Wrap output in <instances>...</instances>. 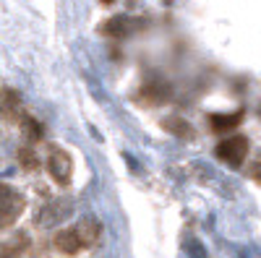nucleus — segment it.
Here are the masks:
<instances>
[{"label": "nucleus", "mask_w": 261, "mask_h": 258, "mask_svg": "<svg viewBox=\"0 0 261 258\" xmlns=\"http://www.w3.org/2000/svg\"><path fill=\"white\" fill-rule=\"evenodd\" d=\"M241 112H230V115H212L209 118V125H212V131H232V128H238V123H241Z\"/></svg>", "instance_id": "6e6552de"}, {"label": "nucleus", "mask_w": 261, "mask_h": 258, "mask_svg": "<svg viewBox=\"0 0 261 258\" xmlns=\"http://www.w3.org/2000/svg\"><path fill=\"white\" fill-rule=\"evenodd\" d=\"M24 250H27V235H16L11 243L0 248V258H21Z\"/></svg>", "instance_id": "1a4fd4ad"}, {"label": "nucleus", "mask_w": 261, "mask_h": 258, "mask_svg": "<svg viewBox=\"0 0 261 258\" xmlns=\"http://www.w3.org/2000/svg\"><path fill=\"white\" fill-rule=\"evenodd\" d=\"M21 125H24V133H27L29 141H39L42 138V125L32 115H21Z\"/></svg>", "instance_id": "9d476101"}, {"label": "nucleus", "mask_w": 261, "mask_h": 258, "mask_svg": "<svg viewBox=\"0 0 261 258\" xmlns=\"http://www.w3.org/2000/svg\"><path fill=\"white\" fill-rule=\"evenodd\" d=\"M102 3H113V0H102Z\"/></svg>", "instance_id": "2eb2a0df"}, {"label": "nucleus", "mask_w": 261, "mask_h": 258, "mask_svg": "<svg viewBox=\"0 0 261 258\" xmlns=\"http://www.w3.org/2000/svg\"><path fill=\"white\" fill-rule=\"evenodd\" d=\"M253 178H256V180L261 183V159H258V162L253 164Z\"/></svg>", "instance_id": "4468645a"}, {"label": "nucleus", "mask_w": 261, "mask_h": 258, "mask_svg": "<svg viewBox=\"0 0 261 258\" xmlns=\"http://www.w3.org/2000/svg\"><path fill=\"white\" fill-rule=\"evenodd\" d=\"M55 248L63 253V255H76L84 245H81V238L76 230H63L55 235Z\"/></svg>", "instance_id": "0eeeda50"}, {"label": "nucleus", "mask_w": 261, "mask_h": 258, "mask_svg": "<svg viewBox=\"0 0 261 258\" xmlns=\"http://www.w3.org/2000/svg\"><path fill=\"white\" fill-rule=\"evenodd\" d=\"M18 164L24 167V169H37L39 167L37 154L32 152V149H21V152H18Z\"/></svg>", "instance_id": "9b49d317"}, {"label": "nucleus", "mask_w": 261, "mask_h": 258, "mask_svg": "<svg viewBox=\"0 0 261 258\" xmlns=\"http://www.w3.org/2000/svg\"><path fill=\"white\" fill-rule=\"evenodd\" d=\"M105 32L110 34V37H123V34H125V18H113V21H107V24H105Z\"/></svg>", "instance_id": "ddd939ff"}, {"label": "nucleus", "mask_w": 261, "mask_h": 258, "mask_svg": "<svg viewBox=\"0 0 261 258\" xmlns=\"http://www.w3.org/2000/svg\"><path fill=\"white\" fill-rule=\"evenodd\" d=\"M24 206H27V201H24V196H21L16 188L0 183V230L11 227L21 217Z\"/></svg>", "instance_id": "f257e3e1"}, {"label": "nucleus", "mask_w": 261, "mask_h": 258, "mask_svg": "<svg viewBox=\"0 0 261 258\" xmlns=\"http://www.w3.org/2000/svg\"><path fill=\"white\" fill-rule=\"evenodd\" d=\"M68 214H71V204H68V201H60V198H58V201H50L47 206L39 209L37 224H39V227H53V224L63 222Z\"/></svg>", "instance_id": "20e7f679"}, {"label": "nucleus", "mask_w": 261, "mask_h": 258, "mask_svg": "<svg viewBox=\"0 0 261 258\" xmlns=\"http://www.w3.org/2000/svg\"><path fill=\"white\" fill-rule=\"evenodd\" d=\"M47 169H50L53 180H58L60 185H68L71 183V172H73V164H71L68 152H63V149H50V154H47Z\"/></svg>", "instance_id": "7ed1b4c3"}, {"label": "nucleus", "mask_w": 261, "mask_h": 258, "mask_svg": "<svg viewBox=\"0 0 261 258\" xmlns=\"http://www.w3.org/2000/svg\"><path fill=\"white\" fill-rule=\"evenodd\" d=\"M0 118L3 120H18L21 118V97L13 89L0 92Z\"/></svg>", "instance_id": "39448f33"}, {"label": "nucleus", "mask_w": 261, "mask_h": 258, "mask_svg": "<svg viewBox=\"0 0 261 258\" xmlns=\"http://www.w3.org/2000/svg\"><path fill=\"white\" fill-rule=\"evenodd\" d=\"M217 157L230 167H241L243 159L248 157V138L246 136H230L225 141H220L217 146Z\"/></svg>", "instance_id": "f03ea898"}, {"label": "nucleus", "mask_w": 261, "mask_h": 258, "mask_svg": "<svg viewBox=\"0 0 261 258\" xmlns=\"http://www.w3.org/2000/svg\"><path fill=\"white\" fill-rule=\"evenodd\" d=\"M76 232H79L84 248H94V245L99 243V238H102V224H99L97 219H92V217H86V219L79 222Z\"/></svg>", "instance_id": "423d86ee"}, {"label": "nucleus", "mask_w": 261, "mask_h": 258, "mask_svg": "<svg viewBox=\"0 0 261 258\" xmlns=\"http://www.w3.org/2000/svg\"><path fill=\"white\" fill-rule=\"evenodd\" d=\"M165 128H167V131H172V133H178V136H183V138H188V136H191V128H188L180 118L165 120Z\"/></svg>", "instance_id": "f8f14e48"}]
</instances>
